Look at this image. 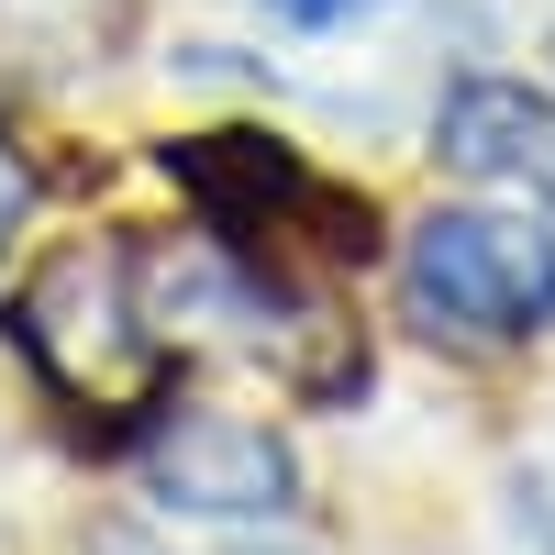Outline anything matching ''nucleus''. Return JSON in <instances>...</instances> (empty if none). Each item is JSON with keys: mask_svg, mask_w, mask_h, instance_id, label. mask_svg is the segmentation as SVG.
<instances>
[{"mask_svg": "<svg viewBox=\"0 0 555 555\" xmlns=\"http://www.w3.org/2000/svg\"><path fill=\"white\" fill-rule=\"evenodd\" d=\"M434 156L478 190H512L522 211H555V89L533 78H455L434 112Z\"/></svg>", "mask_w": 555, "mask_h": 555, "instance_id": "4", "label": "nucleus"}, {"mask_svg": "<svg viewBox=\"0 0 555 555\" xmlns=\"http://www.w3.org/2000/svg\"><path fill=\"white\" fill-rule=\"evenodd\" d=\"M23 222H34V167L0 145V278H12V245H23Z\"/></svg>", "mask_w": 555, "mask_h": 555, "instance_id": "5", "label": "nucleus"}, {"mask_svg": "<svg viewBox=\"0 0 555 555\" xmlns=\"http://www.w3.org/2000/svg\"><path fill=\"white\" fill-rule=\"evenodd\" d=\"M278 23H300V34H345V23H366L378 0H267Z\"/></svg>", "mask_w": 555, "mask_h": 555, "instance_id": "6", "label": "nucleus"}, {"mask_svg": "<svg viewBox=\"0 0 555 555\" xmlns=\"http://www.w3.org/2000/svg\"><path fill=\"white\" fill-rule=\"evenodd\" d=\"M400 300L455 345L555 334V234L533 211H423L400 245Z\"/></svg>", "mask_w": 555, "mask_h": 555, "instance_id": "2", "label": "nucleus"}, {"mask_svg": "<svg viewBox=\"0 0 555 555\" xmlns=\"http://www.w3.org/2000/svg\"><path fill=\"white\" fill-rule=\"evenodd\" d=\"M133 478L178 522H289L300 512L289 434L245 423V411H156L145 444H133Z\"/></svg>", "mask_w": 555, "mask_h": 555, "instance_id": "3", "label": "nucleus"}, {"mask_svg": "<svg viewBox=\"0 0 555 555\" xmlns=\"http://www.w3.org/2000/svg\"><path fill=\"white\" fill-rule=\"evenodd\" d=\"M12 334L44 366V389L78 400V411H156L167 400V334L133 311V256L122 245H67L12 300Z\"/></svg>", "mask_w": 555, "mask_h": 555, "instance_id": "1", "label": "nucleus"}]
</instances>
